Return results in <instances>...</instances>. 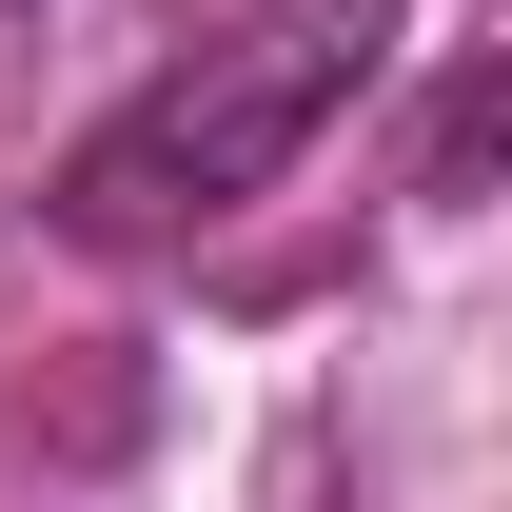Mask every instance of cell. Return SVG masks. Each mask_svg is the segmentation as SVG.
Listing matches in <instances>:
<instances>
[{"instance_id":"obj_1","label":"cell","mask_w":512,"mask_h":512,"mask_svg":"<svg viewBox=\"0 0 512 512\" xmlns=\"http://www.w3.org/2000/svg\"><path fill=\"white\" fill-rule=\"evenodd\" d=\"M375 60H394V0H276V20H237V40L158 60L119 119L60 158V237L158 256V237H197V217L276 197V178L335 138V99H355Z\"/></svg>"}]
</instances>
